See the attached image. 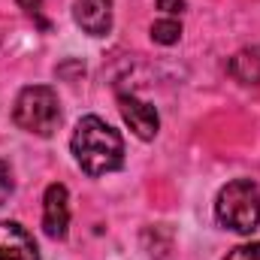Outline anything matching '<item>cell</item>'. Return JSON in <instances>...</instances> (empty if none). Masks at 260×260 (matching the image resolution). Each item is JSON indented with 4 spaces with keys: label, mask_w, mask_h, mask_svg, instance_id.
Masks as SVG:
<instances>
[{
    "label": "cell",
    "mask_w": 260,
    "mask_h": 260,
    "mask_svg": "<svg viewBox=\"0 0 260 260\" xmlns=\"http://www.w3.org/2000/svg\"><path fill=\"white\" fill-rule=\"evenodd\" d=\"M70 151L76 164L88 176H106L121 170L124 164V139L115 127H109L100 115H85L70 139Z\"/></svg>",
    "instance_id": "obj_1"
},
{
    "label": "cell",
    "mask_w": 260,
    "mask_h": 260,
    "mask_svg": "<svg viewBox=\"0 0 260 260\" xmlns=\"http://www.w3.org/2000/svg\"><path fill=\"white\" fill-rule=\"evenodd\" d=\"M215 218L224 230L254 233L260 227V185L251 179H236L224 185L215 200Z\"/></svg>",
    "instance_id": "obj_2"
},
{
    "label": "cell",
    "mask_w": 260,
    "mask_h": 260,
    "mask_svg": "<svg viewBox=\"0 0 260 260\" xmlns=\"http://www.w3.org/2000/svg\"><path fill=\"white\" fill-rule=\"evenodd\" d=\"M12 121L24 133L52 136L61 124V100L52 85H27L18 91L12 106Z\"/></svg>",
    "instance_id": "obj_3"
},
{
    "label": "cell",
    "mask_w": 260,
    "mask_h": 260,
    "mask_svg": "<svg viewBox=\"0 0 260 260\" xmlns=\"http://www.w3.org/2000/svg\"><path fill=\"white\" fill-rule=\"evenodd\" d=\"M118 109H121V118L124 124L133 130V136H139L142 142L154 139L157 130H160V115L151 103L133 97V94H118Z\"/></svg>",
    "instance_id": "obj_4"
},
{
    "label": "cell",
    "mask_w": 260,
    "mask_h": 260,
    "mask_svg": "<svg viewBox=\"0 0 260 260\" xmlns=\"http://www.w3.org/2000/svg\"><path fill=\"white\" fill-rule=\"evenodd\" d=\"M70 227V194L61 182L49 185L43 197V230L52 239H64Z\"/></svg>",
    "instance_id": "obj_5"
},
{
    "label": "cell",
    "mask_w": 260,
    "mask_h": 260,
    "mask_svg": "<svg viewBox=\"0 0 260 260\" xmlns=\"http://www.w3.org/2000/svg\"><path fill=\"white\" fill-rule=\"evenodd\" d=\"M73 21L91 37H106L112 30V0H76Z\"/></svg>",
    "instance_id": "obj_6"
},
{
    "label": "cell",
    "mask_w": 260,
    "mask_h": 260,
    "mask_svg": "<svg viewBox=\"0 0 260 260\" xmlns=\"http://www.w3.org/2000/svg\"><path fill=\"white\" fill-rule=\"evenodd\" d=\"M0 260H40L34 236L15 221H0Z\"/></svg>",
    "instance_id": "obj_7"
},
{
    "label": "cell",
    "mask_w": 260,
    "mask_h": 260,
    "mask_svg": "<svg viewBox=\"0 0 260 260\" xmlns=\"http://www.w3.org/2000/svg\"><path fill=\"white\" fill-rule=\"evenodd\" d=\"M227 73L242 85H260V46L236 52L227 64Z\"/></svg>",
    "instance_id": "obj_8"
},
{
    "label": "cell",
    "mask_w": 260,
    "mask_h": 260,
    "mask_svg": "<svg viewBox=\"0 0 260 260\" xmlns=\"http://www.w3.org/2000/svg\"><path fill=\"white\" fill-rule=\"evenodd\" d=\"M151 40L160 43V46H176L182 40V24L176 18H160L151 24Z\"/></svg>",
    "instance_id": "obj_9"
},
{
    "label": "cell",
    "mask_w": 260,
    "mask_h": 260,
    "mask_svg": "<svg viewBox=\"0 0 260 260\" xmlns=\"http://www.w3.org/2000/svg\"><path fill=\"white\" fill-rule=\"evenodd\" d=\"M224 260H260V242H248V245H236Z\"/></svg>",
    "instance_id": "obj_10"
},
{
    "label": "cell",
    "mask_w": 260,
    "mask_h": 260,
    "mask_svg": "<svg viewBox=\"0 0 260 260\" xmlns=\"http://www.w3.org/2000/svg\"><path fill=\"white\" fill-rule=\"evenodd\" d=\"M9 194H12V170L6 160H0V206L9 200Z\"/></svg>",
    "instance_id": "obj_11"
},
{
    "label": "cell",
    "mask_w": 260,
    "mask_h": 260,
    "mask_svg": "<svg viewBox=\"0 0 260 260\" xmlns=\"http://www.w3.org/2000/svg\"><path fill=\"white\" fill-rule=\"evenodd\" d=\"M157 9L167 15H179V12H185V0H157Z\"/></svg>",
    "instance_id": "obj_12"
},
{
    "label": "cell",
    "mask_w": 260,
    "mask_h": 260,
    "mask_svg": "<svg viewBox=\"0 0 260 260\" xmlns=\"http://www.w3.org/2000/svg\"><path fill=\"white\" fill-rule=\"evenodd\" d=\"M18 6H21L27 15H37V12H40V6H43V0H18Z\"/></svg>",
    "instance_id": "obj_13"
}]
</instances>
